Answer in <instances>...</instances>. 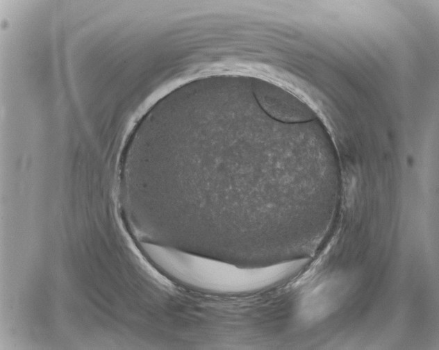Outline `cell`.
<instances>
[{"label": "cell", "mask_w": 439, "mask_h": 350, "mask_svg": "<svg viewBox=\"0 0 439 350\" xmlns=\"http://www.w3.org/2000/svg\"><path fill=\"white\" fill-rule=\"evenodd\" d=\"M188 279L198 286L223 292L255 291L276 284L299 269L304 260L264 267L238 268L231 264L188 257Z\"/></svg>", "instance_id": "1"}]
</instances>
